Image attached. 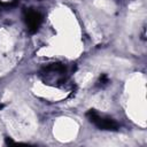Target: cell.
Instances as JSON below:
<instances>
[{"instance_id":"cell-3","label":"cell","mask_w":147,"mask_h":147,"mask_svg":"<svg viewBox=\"0 0 147 147\" xmlns=\"http://www.w3.org/2000/svg\"><path fill=\"white\" fill-rule=\"evenodd\" d=\"M41 15L38 11L34 10H29L25 13V22L28 25V29L30 32H34L37 31V29L39 28L40 23H41Z\"/></svg>"},{"instance_id":"cell-1","label":"cell","mask_w":147,"mask_h":147,"mask_svg":"<svg viewBox=\"0 0 147 147\" xmlns=\"http://www.w3.org/2000/svg\"><path fill=\"white\" fill-rule=\"evenodd\" d=\"M41 75L45 76V82H52L55 84H60V83L65 82L67 79V69L63 64L53 63L44 68Z\"/></svg>"},{"instance_id":"cell-2","label":"cell","mask_w":147,"mask_h":147,"mask_svg":"<svg viewBox=\"0 0 147 147\" xmlns=\"http://www.w3.org/2000/svg\"><path fill=\"white\" fill-rule=\"evenodd\" d=\"M88 119L94 124L96 125L99 129H102V130H109V131H116L118 129V125L115 121H113L111 118L109 117H105V116H101L99 113H96L95 110H88V113L86 114Z\"/></svg>"}]
</instances>
